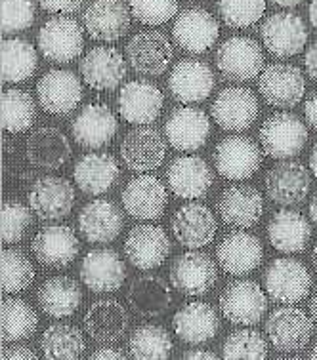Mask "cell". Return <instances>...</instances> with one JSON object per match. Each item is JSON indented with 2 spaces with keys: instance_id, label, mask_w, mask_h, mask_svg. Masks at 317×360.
<instances>
[{
  "instance_id": "1f68e13d",
  "label": "cell",
  "mask_w": 317,
  "mask_h": 360,
  "mask_svg": "<svg viewBox=\"0 0 317 360\" xmlns=\"http://www.w3.org/2000/svg\"><path fill=\"white\" fill-rule=\"evenodd\" d=\"M125 217L119 206L106 198H96L80 210L79 229L88 243L107 244L120 235Z\"/></svg>"
},
{
  "instance_id": "f6af8a7d",
  "label": "cell",
  "mask_w": 317,
  "mask_h": 360,
  "mask_svg": "<svg viewBox=\"0 0 317 360\" xmlns=\"http://www.w3.org/2000/svg\"><path fill=\"white\" fill-rule=\"evenodd\" d=\"M0 262H2V292L4 294H20L33 284L37 273L23 250H2Z\"/></svg>"
},
{
  "instance_id": "4dcf8cb0",
  "label": "cell",
  "mask_w": 317,
  "mask_h": 360,
  "mask_svg": "<svg viewBox=\"0 0 317 360\" xmlns=\"http://www.w3.org/2000/svg\"><path fill=\"white\" fill-rule=\"evenodd\" d=\"M166 179H168V187L176 197L192 200V198L205 197L212 187L214 174L205 158L178 157L168 166Z\"/></svg>"
},
{
  "instance_id": "30bf717a",
  "label": "cell",
  "mask_w": 317,
  "mask_h": 360,
  "mask_svg": "<svg viewBox=\"0 0 317 360\" xmlns=\"http://www.w3.org/2000/svg\"><path fill=\"white\" fill-rule=\"evenodd\" d=\"M165 105V96L157 84L149 80H132L120 88L117 109L123 120L134 126L151 124L158 118Z\"/></svg>"
},
{
  "instance_id": "44dd1931",
  "label": "cell",
  "mask_w": 317,
  "mask_h": 360,
  "mask_svg": "<svg viewBox=\"0 0 317 360\" xmlns=\"http://www.w3.org/2000/svg\"><path fill=\"white\" fill-rule=\"evenodd\" d=\"M120 200L128 216L151 221L163 216L168 204V193L158 177L139 176L126 184L120 193Z\"/></svg>"
},
{
  "instance_id": "94428289",
  "label": "cell",
  "mask_w": 317,
  "mask_h": 360,
  "mask_svg": "<svg viewBox=\"0 0 317 360\" xmlns=\"http://www.w3.org/2000/svg\"><path fill=\"white\" fill-rule=\"evenodd\" d=\"M273 4H278V6H283V8H294L298 6L302 0H271Z\"/></svg>"
},
{
  "instance_id": "3957f363",
  "label": "cell",
  "mask_w": 317,
  "mask_h": 360,
  "mask_svg": "<svg viewBox=\"0 0 317 360\" xmlns=\"http://www.w3.org/2000/svg\"><path fill=\"white\" fill-rule=\"evenodd\" d=\"M266 335L281 353H298L313 338V322L302 309L285 305L271 311L266 321Z\"/></svg>"
},
{
  "instance_id": "db71d44e",
  "label": "cell",
  "mask_w": 317,
  "mask_h": 360,
  "mask_svg": "<svg viewBox=\"0 0 317 360\" xmlns=\"http://www.w3.org/2000/svg\"><path fill=\"white\" fill-rule=\"evenodd\" d=\"M92 360H125V353L119 347H101L96 349V353L90 356Z\"/></svg>"
},
{
  "instance_id": "11a10c76",
  "label": "cell",
  "mask_w": 317,
  "mask_h": 360,
  "mask_svg": "<svg viewBox=\"0 0 317 360\" xmlns=\"http://www.w3.org/2000/svg\"><path fill=\"white\" fill-rule=\"evenodd\" d=\"M304 63H306V71H308V75H310V79L317 82V40L311 44L310 48H308Z\"/></svg>"
},
{
  "instance_id": "8fae6325",
  "label": "cell",
  "mask_w": 317,
  "mask_h": 360,
  "mask_svg": "<svg viewBox=\"0 0 317 360\" xmlns=\"http://www.w3.org/2000/svg\"><path fill=\"white\" fill-rule=\"evenodd\" d=\"M174 50L170 40L161 31H142L134 34L126 46V59L134 71L144 77H158L170 67Z\"/></svg>"
},
{
  "instance_id": "681fc988",
  "label": "cell",
  "mask_w": 317,
  "mask_h": 360,
  "mask_svg": "<svg viewBox=\"0 0 317 360\" xmlns=\"http://www.w3.org/2000/svg\"><path fill=\"white\" fill-rule=\"evenodd\" d=\"M31 208L20 200H6L2 204V243H20L31 225Z\"/></svg>"
},
{
  "instance_id": "91938a15",
  "label": "cell",
  "mask_w": 317,
  "mask_h": 360,
  "mask_svg": "<svg viewBox=\"0 0 317 360\" xmlns=\"http://www.w3.org/2000/svg\"><path fill=\"white\" fill-rule=\"evenodd\" d=\"M310 168H311V174L317 177V143L313 145V149H311V155H310Z\"/></svg>"
},
{
  "instance_id": "f5cc1de1",
  "label": "cell",
  "mask_w": 317,
  "mask_h": 360,
  "mask_svg": "<svg viewBox=\"0 0 317 360\" xmlns=\"http://www.w3.org/2000/svg\"><path fill=\"white\" fill-rule=\"evenodd\" d=\"M0 356L6 360H37V354H35L29 347H25V345H12V347L2 349V354H0Z\"/></svg>"
},
{
  "instance_id": "d590c367",
  "label": "cell",
  "mask_w": 317,
  "mask_h": 360,
  "mask_svg": "<svg viewBox=\"0 0 317 360\" xmlns=\"http://www.w3.org/2000/svg\"><path fill=\"white\" fill-rule=\"evenodd\" d=\"M130 316L117 300H98L85 314L88 335L98 343H113L125 335Z\"/></svg>"
},
{
  "instance_id": "b9f144b4",
  "label": "cell",
  "mask_w": 317,
  "mask_h": 360,
  "mask_svg": "<svg viewBox=\"0 0 317 360\" xmlns=\"http://www.w3.org/2000/svg\"><path fill=\"white\" fill-rule=\"evenodd\" d=\"M39 326V316L35 309L23 300L8 297L2 302V341L29 340Z\"/></svg>"
},
{
  "instance_id": "52a82bcc",
  "label": "cell",
  "mask_w": 317,
  "mask_h": 360,
  "mask_svg": "<svg viewBox=\"0 0 317 360\" xmlns=\"http://www.w3.org/2000/svg\"><path fill=\"white\" fill-rule=\"evenodd\" d=\"M258 90L266 103L279 109H289L302 101L306 79L302 71L291 63H271L260 72Z\"/></svg>"
},
{
  "instance_id": "ee69618b",
  "label": "cell",
  "mask_w": 317,
  "mask_h": 360,
  "mask_svg": "<svg viewBox=\"0 0 317 360\" xmlns=\"http://www.w3.org/2000/svg\"><path fill=\"white\" fill-rule=\"evenodd\" d=\"M37 109L33 96L25 90L2 92V128L10 134H20L35 124Z\"/></svg>"
},
{
  "instance_id": "4fadbf2b",
  "label": "cell",
  "mask_w": 317,
  "mask_h": 360,
  "mask_svg": "<svg viewBox=\"0 0 317 360\" xmlns=\"http://www.w3.org/2000/svg\"><path fill=\"white\" fill-rule=\"evenodd\" d=\"M73 185L63 177H39L29 189V208L42 221L63 219L73 210Z\"/></svg>"
},
{
  "instance_id": "5bb4252c",
  "label": "cell",
  "mask_w": 317,
  "mask_h": 360,
  "mask_svg": "<svg viewBox=\"0 0 317 360\" xmlns=\"http://www.w3.org/2000/svg\"><path fill=\"white\" fill-rule=\"evenodd\" d=\"M218 34V21L211 12H206L203 8L184 10L172 27L174 42L187 53L209 52L216 44Z\"/></svg>"
},
{
  "instance_id": "836d02e7",
  "label": "cell",
  "mask_w": 317,
  "mask_h": 360,
  "mask_svg": "<svg viewBox=\"0 0 317 360\" xmlns=\"http://www.w3.org/2000/svg\"><path fill=\"white\" fill-rule=\"evenodd\" d=\"M29 162L40 170H60L71 157V143L66 134L52 126L35 130L25 143Z\"/></svg>"
},
{
  "instance_id": "d6986e66",
  "label": "cell",
  "mask_w": 317,
  "mask_h": 360,
  "mask_svg": "<svg viewBox=\"0 0 317 360\" xmlns=\"http://www.w3.org/2000/svg\"><path fill=\"white\" fill-rule=\"evenodd\" d=\"M172 235L180 246L189 250L203 248L216 236V217L209 206L201 202H187L176 210L170 219Z\"/></svg>"
},
{
  "instance_id": "83f0119b",
  "label": "cell",
  "mask_w": 317,
  "mask_h": 360,
  "mask_svg": "<svg viewBox=\"0 0 317 360\" xmlns=\"http://www.w3.org/2000/svg\"><path fill=\"white\" fill-rule=\"evenodd\" d=\"M80 75L96 92L115 90L126 77V61L113 46H96L80 59Z\"/></svg>"
},
{
  "instance_id": "bcb514c9",
  "label": "cell",
  "mask_w": 317,
  "mask_h": 360,
  "mask_svg": "<svg viewBox=\"0 0 317 360\" xmlns=\"http://www.w3.org/2000/svg\"><path fill=\"white\" fill-rule=\"evenodd\" d=\"M224 359H266L268 356V343H266L264 335L256 332V330H237L228 335L224 341V349H222Z\"/></svg>"
},
{
  "instance_id": "ab89813d",
  "label": "cell",
  "mask_w": 317,
  "mask_h": 360,
  "mask_svg": "<svg viewBox=\"0 0 317 360\" xmlns=\"http://www.w3.org/2000/svg\"><path fill=\"white\" fill-rule=\"evenodd\" d=\"M39 67L37 50L23 39L2 40V82L13 84L29 80Z\"/></svg>"
},
{
  "instance_id": "5b68a950",
  "label": "cell",
  "mask_w": 317,
  "mask_h": 360,
  "mask_svg": "<svg viewBox=\"0 0 317 360\" xmlns=\"http://www.w3.org/2000/svg\"><path fill=\"white\" fill-rule=\"evenodd\" d=\"M39 48L50 63H71L85 48V34L79 21L56 15L40 27Z\"/></svg>"
},
{
  "instance_id": "7402d4cb",
  "label": "cell",
  "mask_w": 317,
  "mask_h": 360,
  "mask_svg": "<svg viewBox=\"0 0 317 360\" xmlns=\"http://www.w3.org/2000/svg\"><path fill=\"white\" fill-rule=\"evenodd\" d=\"M266 195L279 206H298L310 195V172L304 164L285 160L266 174Z\"/></svg>"
},
{
  "instance_id": "f1b7e54d",
  "label": "cell",
  "mask_w": 317,
  "mask_h": 360,
  "mask_svg": "<svg viewBox=\"0 0 317 360\" xmlns=\"http://www.w3.org/2000/svg\"><path fill=\"white\" fill-rule=\"evenodd\" d=\"M31 250L44 267L61 269L77 259L80 243L69 225H50L35 235Z\"/></svg>"
},
{
  "instance_id": "7bdbcfd3",
  "label": "cell",
  "mask_w": 317,
  "mask_h": 360,
  "mask_svg": "<svg viewBox=\"0 0 317 360\" xmlns=\"http://www.w3.org/2000/svg\"><path fill=\"white\" fill-rule=\"evenodd\" d=\"M128 351L138 360H163L172 353V340L158 324H142L128 340Z\"/></svg>"
},
{
  "instance_id": "9f6ffc18",
  "label": "cell",
  "mask_w": 317,
  "mask_h": 360,
  "mask_svg": "<svg viewBox=\"0 0 317 360\" xmlns=\"http://www.w3.org/2000/svg\"><path fill=\"white\" fill-rule=\"evenodd\" d=\"M304 115L306 118H308V122H310L311 128H316L317 130V92L306 101Z\"/></svg>"
},
{
  "instance_id": "e0dca14e",
  "label": "cell",
  "mask_w": 317,
  "mask_h": 360,
  "mask_svg": "<svg viewBox=\"0 0 317 360\" xmlns=\"http://www.w3.org/2000/svg\"><path fill=\"white\" fill-rule=\"evenodd\" d=\"M82 94L85 90H82L79 77H75V72L63 71V69L48 71L37 84L40 107L56 117L73 112L79 107Z\"/></svg>"
},
{
  "instance_id": "74e56055",
  "label": "cell",
  "mask_w": 317,
  "mask_h": 360,
  "mask_svg": "<svg viewBox=\"0 0 317 360\" xmlns=\"http://www.w3.org/2000/svg\"><path fill=\"white\" fill-rule=\"evenodd\" d=\"M126 302L134 313L147 319H157L163 316L172 305V290L161 276L139 275L138 278H134L126 292Z\"/></svg>"
},
{
  "instance_id": "680465c9",
  "label": "cell",
  "mask_w": 317,
  "mask_h": 360,
  "mask_svg": "<svg viewBox=\"0 0 317 360\" xmlns=\"http://www.w3.org/2000/svg\"><path fill=\"white\" fill-rule=\"evenodd\" d=\"M308 12H310V23L313 25V29L317 31V0H311L310 8H308Z\"/></svg>"
},
{
  "instance_id": "7c38bea8",
  "label": "cell",
  "mask_w": 317,
  "mask_h": 360,
  "mask_svg": "<svg viewBox=\"0 0 317 360\" xmlns=\"http://www.w3.org/2000/svg\"><path fill=\"white\" fill-rule=\"evenodd\" d=\"M266 50L275 58H292L304 50L308 42L304 20L298 13L279 12L270 15L260 27Z\"/></svg>"
},
{
  "instance_id": "f907efd6",
  "label": "cell",
  "mask_w": 317,
  "mask_h": 360,
  "mask_svg": "<svg viewBox=\"0 0 317 360\" xmlns=\"http://www.w3.org/2000/svg\"><path fill=\"white\" fill-rule=\"evenodd\" d=\"M35 21L33 0H2V34L25 31Z\"/></svg>"
},
{
  "instance_id": "ac0fdd59",
  "label": "cell",
  "mask_w": 317,
  "mask_h": 360,
  "mask_svg": "<svg viewBox=\"0 0 317 360\" xmlns=\"http://www.w3.org/2000/svg\"><path fill=\"white\" fill-rule=\"evenodd\" d=\"M166 143L158 130L151 126H139L125 136L120 143V158L130 172L157 170L165 162Z\"/></svg>"
},
{
  "instance_id": "603a6c76",
  "label": "cell",
  "mask_w": 317,
  "mask_h": 360,
  "mask_svg": "<svg viewBox=\"0 0 317 360\" xmlns=\"http://www.w3.org/2000/svg\"><path fill=\"white\" fill-rule=\"evenodd\" d=\"M165 134L176 151H197L209 141L211 120L197 107H178L166 118Z\"/></svg>"
},
{
  "instance_id": "277c9868",
  "label": "cell",
  "mask_w": 317,
  "mask_h": 360,
  "mask_svg": "<svg viewBox=\"0 0 317 360\" xmlns=\"http://www.w3.org/2000/svg\"><path fill=\"white\" fill-rule=\"evenodd\" d=\"M308 141V128L291 112H275L266 118L260 128V143L268 157L291 158L304 149Z\"/></svg>"
},
{
  "instance_id": "7a4b0ae2",
  "label": "cell",
  "mask_w": 317,
  "mask_h": 360,
  "mask_svg": "<svg viewBox=\"0 0 317 360\" xmlns=\"http://www.w3.org/2000/svg\"><path fill=\"white\" fill-rule=\"evenodd\" d=\"M311 275L304 263L291 257L273 259L266 269L264 288L273 302L294 305L308 297L311 290Z\"/></svg>"
},
{
  "instance_id": "60d3db41",
  "label": "cell",
  "mask_w": 317,
  "mask_h": 360,
  "mask_svg": "<svg viewBox=\"0 0 317 360\" xmlns=\"http://www.w3.org/2000/svg\"><path fill=\"white\" fill-rule=\"evenodd\" d=\"M40 349L50 360H75L82 356L86 349L85 338L80 330L73 324L58 322L44 330Z\"/></svg>"
},
{
  "instance_id": "f546056e",
  "label": "cell",
  "mask_w": 317,
  "mask_h": 360,
  "mask_svg": "<svg viewBox=\"0 0 317 360\" xmlns=\"http://www.w3.org/2000/svg\"><path fill=\"white\" fill-rule=\"evenodd\" d=\"M119 122L106 103L85 105L71 124L75 141L85 149H99L113 141Z\"/></svg>"
},
{
  "instance_id": "e575fe53",
  "label": "cell",
  "mask_w": 317,
  "mask_h": 360,
  "mask_svg": "<svg viewBox=\"0 0 317 360\" xmlns=\"http://www.w3.org/2000/svg\"><path fill=\"white\" fill-rule=\"evenodd\" d=\"M120 176L117 158L111 153H88L75 164V184L86 195H104Z\"/></svg>"
},
{
  "instance_id": "6da1fadb",
  "label": "cell",
  "mask_w": 317,
  "mask_h": 360,
  "mask_svg": "<svg viewBox=\"0 0 317 360\" xmlns=\"http://www.w3.org/2000/svg\"><path fill=\"white\" fill-rule=\"evenodd\" d=\"M262 46L251 37H232L224 40L216 52V65L224 80L247 82L260 77L264 69Z\"/></svg>"
},
{
  "instance_id": "4316f807",
  "label": "cell",
  "mask_w": 317,
  "mask_h": 360,
  "mask_svg": "<svg viewBox=\"0 0 317 360\" xmlns=\"http://www.w3.org/2000/svg\"><path fill=\"white\" fill-rule=\"evenodd\" d=\"M216 206L222 221L237 229L256 225L264 214V198L252 185H230L222 191Z\"/></svg>"
},
{
  "instance_id": "cb8c5ba5",
  "label": "cell",
  "mask_w": 317,
  "mask_h": 360,
  "mask_svg": "<svg viewBox=\"0 0 317 360\" xmlns=\"http://www.w3.org/2000/svg\"><path fill=\"white\" fill-rule=\"evenodd\" d=\"M168 90L180 103H201L214 90V72L199 59L178 61L168 77Z\"/></svg>"
},
{
  "instance_id": "9a60e30c",
  "label": "cell",
  "mask_w": 317,
  "mask_h": 360,
  "mask_svg": "<svg viewBox=\"0 0 317 360\" xmlns=\"http://www.w3.org/2000/svg\"><path fill=\"white\" fill-rule=\"evenodd\" d=\"M126 259L139 271L161 267L170 256V238L158 225H138L125 240Z\"/></svg>"
},
{
  "instance_id": "816d5d0a",
  "label": "cell",
  "mask_w": 317,
  "mask_h": 360,
  "mask_svg": "<svg viewBox=\"0 0 317 360\" xmlns=\"http://www.w3.org/2000/svg\"><path fill=\"white\" fill-rule=\"evenodd\" d=\"M82 2L85 0H39L40 8L50 13H75Z\"/></svg>"
},
{
  "instance_id": "6125c7cd",
  "label": "cell",
  "mask_w": 317,
  "mask_h": 360,
  "mask_svg": "<svg viewBox=\"0 0 317 360\" xmlns=\"http://www.w3.org/2000/svg\"><path fill=\"white\" fill-rule=\"evenodd\" d=\"M310 316H311V321L317 324V292H316V295L311 297V302H310Z\"/></svg>"
},
{
  "instance_id": "8d00e7d4",
  "label": "cell",
  "mask_w": 317,
  "mask_h": 360,
  "mask_svg": "<svg viewBox=\"0 0 317 360\" xmlns=\"http://www.w3.org/2000/svg\"><path fill=\"white\" fill-rule=\"evenodd\" d=\"M268 238L283 254H300L310 244V221L294 210H281L268 223Z\"/></svg>"
},
{
  "instance_id": "c3c4849f",
  "label": "cell",
  "mask_w": 317,
  "mask_h": 360,
  "mask_svg": "<svg viewBox=\"0 0 317 360\" xmlns=\"http://www.w3.org/2000/svg\"><path fill=\"white\" fill-rule=\"evenodd\" d=\"M132 18L144 25H163L178 12V0H128Z\"/></svg>"
},
{
  "instance_id": "9c48e42d",
  "label": "cell",
  "mask_w": 317,
  "mask_h": 360,
  "mask_svg": "<svg viewBox=\"0 0 317 360\" xmlns=\"http://www.w3.org/2000/svg\"><path fill=\"white\" fill-rule=\"evenodd\" d=\"M218 281V269L209 254L189 250L180 254L170 265V282L185 295H203L214 288Z\"/></svg>"
},
{
  "instance_id": "8992f818",
  "label": "cell",
  "mask_w": 317,
  "mask_h": 360,
  "mask_svg": "<svg viewBox=\"0 0 317 360\" xmlns=\"http://www.w3.org/2000/svg\"><path fill=\"white\" fill-rule=\"evenodd\" d=\"M220 309L232 324L252 326L264 319L268 297L258 282L233 281L220 294Z\"/></svg>"
},
{
  "instance_id": "d6a6232c",
  "label": "cell",
  "mask_w": 317,
  "mask_h": 360,
  "mask_svg": "<svg viewBox=\"0 0 317 360\" xmlns=\"http://www.w3.org/2000/svg\"><path fill=\"white\" fill-rule=\"evenodd\" d=\"M174 332L180 340L189 345L209 343L220 332L218 314L209 303H187L174 314Z\"/></svg>"
},
{
  "instance_id": "484cf974",
  "label": "cell",
  "mask_w": 317,
  "mask_h": 360,
  "mask_svg": "<svg viewBox=\"0 0 317 360\" xmlns=\"http://www.w3.org/2000/svg\"><path fill=\"white\" fill-rule=\"evenodd\" d=\"M216 259L228 275L243 276L260 267L264 259V250L258 236L244 231H233L220 240Z\"/></svg>"
},
{
  "instance_id": "03108f58",
  "label": "cell",
  "mask_w": 317,
  "mask_h": 360,
  "mask_svg": "<svg viewBox=\"0 0 317 360\" xmlns=\"http://www.w3.org/2000/svg\"><path fill=\"white\" fill-rule=\"evenodd\" d=\"M310 359L317 360V343H316V345H313V349H311V353H310Z\"/></svg>"
},
{
  "instance_id": "e7e4bbea",
  "label": "cell",
  "mask_w": 317,
  "mask_h": 360,
  "mask_svg": "<svg viewBox=\"0 0 317 360\" xmlns=\"http://www.w3.org/2000/svg\"><path fill=\"white\" fill-rule=\"evenodd\" d=\"M311 263H313V269H316L317 273V244L316 248H313V252H311Z\"/></svg>"
},
{
  "instance_id": "7dc6e473",
  "label": "cell",
  "mask_w": 317,
  "mask_h": 360,
  "mask_svg": "<svg viewBox=\"0 0 317 360\" xmlns=\"http://www.w3.org/2000/svg\"><path fill=\"white\" fill-rule=\"evenodd\" d=\"M218 12L228 27L247 29L264 15L266 0H218Z\"/></svg>"
},
{
  "instance_id": "ffe728a7",
  "label": "cell",
  "mask_w": 317,
  "mask_h": 360,
  "mask_svg": "<svg viewBox=\"0 0 317 360\" xmlns=\"http://www.w3.org/2000/svg\"><path fill=\"white\" fill-rule=\"evenodd\" d=\"M125 278V263L113 248L90 250L80 263V281L94 294L117 292Z\"/></svg>"
},
{
  "instance_id": "ba28073f",
  "label": "cell",
  "mask_w": 317,
  "mask_h": 360,
  "mask_svg": "<svg viewBox=\"0 0 317 360\" xmlns=\"http://www.w3.org/2000/svg\"><path fill=\"white\" fill-rule=\"evenodd\" d=\"M262 164V151L251 138L230 136L214 149V166L222 177L230 181H243L258 172Z\"/></svg>"
},
{
  "instance_id": "6f0895ef",
  "label": "cell",
  "mask_w": 317,
  "mask_h": 360,
  "mask_svg": "<svg viewBox=\"0 0 317 360\" xmlns=\"http://www.w3.org/2000/svg\"><path fill=\"white\" fill-rule=\"evenodd\" d=\"M184 359H189V360H214V359H216V354L211 353V351H203V349H195V351H189V353H185Z\"/></svg>"
},
{
  "instance_id": "d4e9b609",
  "label": "cell",
  "mask_w": 317,
  "mask_h": 360,
  "mask_svg": "<svg viewBox=\"0 0 317 360\" xmlns=\"http://www.w3.org/2000/svg\"><path fill=\"white\" fill-rule=\"evenodd\" d=\"M130 8L125 0H92L86 8L82 21L90 39L99 42H115L130 29Z\"/></svg>"
},
{
  "instance_id": "2e32d148",
  "label": "cell",
  "mask_w": 317,
  "mask_h": 360,
  "mask_svg": "<svg viewBox=\"0 0 317 360\" xmlns=\"http://www.w3.org/2000/svg\"><path fill=\"white\" fill-rule=\"evenodd\" d=\"M258 99L249 88H224L212 101L211 115L222 130L243 131L258 118Z\"/></svg>"
},
{
  "instance_id": "be15d7a7",
  "label": "cell",
  "mask_w": 317,
  "mask_h": 360,
  "mask_svg": "<svg viewBox=\"0 0 317 360\" xmlns=\"http://www.w3.org/2000/svg\"><path fill=\"white\" fill-rule=\"evenodd\" d=\"M310 217H311V221L317 225V193H316V197L311 198V202H310Z\"/></svg>"
},
{
  "instance_id": "f35d334b",
  "label": "cell",
  "mask_w": 317,
  "mask_h": 360,
  "mask_svg": "<svg viewBox=\"0 0 317 360\" xmlns=\"http://www.w3.org/2000/svg\"><path fill=\"white\" fill-rule=\"evenodd\" d=\"M42 313L52 319H67L77 313L82 303V292L79 282L71 276L60 275L44 281L37 294Z\"/></svg>"
}]
</instances>
